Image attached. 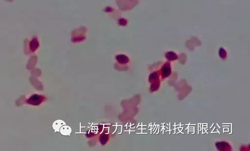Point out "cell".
I'll list each match as a JSON object with an SVG mask.
<instances>
[{
    "instance_id": "obj_1",
    "label": "cell",
    "mask_w": 250,
    "mask_h": 151,
    "mask_svg": "<svg viewBox=\"0 0 250 151\" xmlns=\"http://www.w3.org/2000/svg\"><path fill=\"white\" fill-rule=\"evenodd\" d=\"M66 123L62 120H57L53 123V127L55 132H60V129L62 126L65 125Z\"/></svg>"
},
{
    "instance_id": "obj_2",
    "label": "cell",
    "mask_w": 250,
    "mask_h": 151,
    "mask_svg": "<svg viewBox=\"0 0 250 151\" xmlns=\"http://www.w3.org/2000/svg\"><path fill=\"white\" fill-rule=\"evenodd\" d=\"M72 132L71 128L68 126H62L60 129V132L63 136H69Z\"/></svg>"
},
{
    "instance_id": "obj_3",
    "label": "cell",
    "mask_w": 250,
    "mask_h": 151,
    "mask_svg": "<svg viewBox=\"0 0 250 151\" xmlns=\"http://www.w3.org/2000/svg\"><path fill=\"white\" fill-rule=\"evenodd\" d=\"M163 72L164 75H165V76H168L170 73V68H168V67H167V68L166 67H164L163 68Z\"/></svg>"
}]
</instances>
